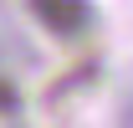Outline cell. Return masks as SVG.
I'll return each mask as SVG.
<instances>
[{
    "mask_svg": "<svg viewBox=\"0 0 133 128\" xmlns=\"http://www.w3.org/2000/svg\"><path fill=\"white\" fill-rule=\"evenodd\" d=\"M31 16L51 36H82L92 26V5L87 0H31Z\"/></svg>",
    "mask_w": 133,
    "mask_h": 128,
    "instance_id": "1",
    "label": "cell"
},
{
    "mask_svg": "<svg viewBox=\"0 0 133 128\" xmlns=\"http://www.w3.org/2000/svg\"><path fill=\"white\" fill-rule=\"evenodd\" d=\"M16 113H21V92L0 77V118H16Z\"/></svg>",
    "mask_w": 133,
    "mask_h": 128,
    "instance_id": "2",
    "label": "cell"
}]
</instances>
